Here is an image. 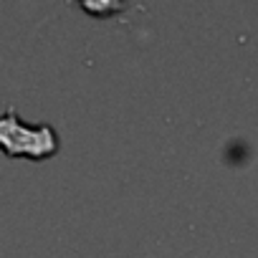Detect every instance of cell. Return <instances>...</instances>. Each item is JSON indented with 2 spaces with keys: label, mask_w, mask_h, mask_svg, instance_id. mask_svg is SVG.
Wrapping results in <instances>:
<instances>
[{
  "label": "cell",
  "mask_w": 258,
  "mask_h": 258,
  "mask_svg": "<svg viewBox=\"0 0 258 258\" xmlns=\"http://www.w3.org/2000/svg\"><path fill=\"white\" fill-rule=\"evenodd\" d=\"M61 140L53 132L51 124H38L28 126L18 116V111L8 104L6 111L0 114V150L11 160L16 157H28L33 162L48 160L58 152Z\"/></svg>",
  "instance_id": "cell-1"
},
{
  "label": "cell",
  "mask_w": 258,
  "mask_h": 258,
  "mask_svg": "<svg viewBox=\"0 0 258 258\" xmlns=\"http://www.w3.org/2000/svg\"><path fill=\"white\" fill-rule=\"evenodd\" d=\"M116 8H121V6H91V3H84V11H91V13H106V11H116Z\"/></svg>",
  "instance_id": "cell-2"
}]
</instances>
